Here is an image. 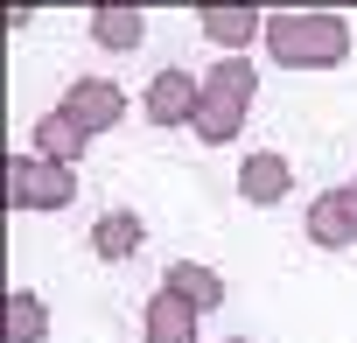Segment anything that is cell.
<instances>
[{
  "instance_id": "10",
  "label": "cell",
  "mask_w": 357,
  "mask_h": 343,
  "mask_svg": "<svg viewBox=\"0 0 357 343\" xmlns=\"http://www.w3.org/2000/svg\"><path fill=\"white\" fill-rule=\"evenodd\" d=\"M161 287H168V294H183L190 308H218V301H225V280H218L211 266H190V259H175V266L161 273Z\"/></svg>"
},
{
  "instance_id": "13",
  "label": "cell",
  "mask_w": 357,
  "mask_h": 343,
  "mask_svg": "<svg viewBox=\"0 0 357 343\" xmlns=\"http://www.w3.org/2000/svg\"><path fill=\"white\" fill-rule=\"evenodd\" d=\"M91 36L105 49H133L147 36V22H140V8H91Z\"/></svg>"
},
{
  "instance_id": "8",
  "label": "cell",
  "mask_w": 357,
  "mask_h": 343,
  "mask_svg": "<svg viewBox=\"0 0 357 343\" xmlns=\"http://www.w3.org/2000/svg\"><path fill=\"white\" fill-rule=\"evenodd\" d=\"M84 140H91V133H84V126H77L63 105H56V112H43V126H36V147H43V161H63V168L84 154Z\"/></svg>"
},
{
  "instance_id": "2",
  "label": "cell",
  "mask_w": 357,
  "mask_h": 343,
  "mask_svg": "<svg viewBox=\"0 0 357 343\" xmlns=\"http://www.w3.org/2000/svg\"><path fill=\"white\" fill-rule=\"evenodd\" d=\"M245 105H252V63H218V77L204 84V105H197V133L218 147V140H231L238 133V119H245Z\"/></svg>"
},
{
  "instance_id": "5",
  "label": "cell",
  "mask_w": 357,
  "mask_h": 343,
  "mask_svg": "<svg viewBox=\"0 0 357 343\" xmlns=\"http://www.w3.org/2000/svg\"><path fill=\"white\" fill-rule=\"evenodd\" d=\"M197 105H204V91H197L190 70H161L154 91H147V119L154 126H183V119H197Z\"/></svg>"
},
{
  "instance_id": "4",
  "label": "cell",
  "mask_w": 357,
  "mask_h": 343,
  "mask_svg": "<svg viewBox=\"0 0 357 343\" xmlns=\"http://www.w3.org/2000/svg\"><path fill=\"white\" fill-rule=\"evenodd\" d=\"M63 112H70L84 133H105V126H119V119H126V91H119V84H105V77H84V84L63 98Z\"/></svg>"
},
{
  "instance_id": "11",
  "label": "cell",
  "mask_w": 357,
  "mask_h": 343,
  "mask_svg": "<svg viewBox=\"0 0 357 343\" xmlns=\"http://www.w3.org/2000/svg\"><path fill=\"white\" fill-rule=\"evenodd\" d=\"M204 36L218 49H245L259 36V8H204Z\"/></svg>"
},
{
  "instance_id": "3",
  "label": "cell",
  "mask_w": 357,
  "mask_h": 343,
  "mask_svg": "<svg viewBox=\"0 0 357 343\" xmlns=\"http://www.w3.org/2000/svg\"><path fill=\"white\" fill-rule=\"evenodd\" d=\"M70 197H77V176L63 161H36V154L8 161V211H56Z\"/></svg>"
},
{
  "instance_id": "12",
  "label": "cell",
  "mask_w": 357,
  "mask_h": 343,
  "mask_svg": "<svg viewBox=\"0 0 357 343\" xmlns=\"http://www.w3.org/2000/svg\"><path fill=\"white\" fill-rule=\"evenodd\" d=\"M91 245H98V259H133L140 252V218L133 211H105L91 224Z\"/></svg>"
},
{
  "instance_id": "14",
  "label": "cell",
  "mask_w": 357,
  "mask_h": 343,
  "mask_svg": "<svg viewBox=\"0 0 357 343\" xmlns=\"http://www.w3.org/2000/svg\"><path fill=\"white\" fill-rule=\"evenodd\" d=\"M8 336H15V343H36V336H43V308H36V294H8Z\"/></svg>"
},
{
  "instance_id": "7",
  "label": "cell",
  "mask_w": 357,
  "mask_h": 343,
  "mask_svg": "<svg viewBox=\"0 0 357 343\" xmlns=\"http://www.w3.org/2000/svg\"><path fill=\"white\" fill-rule=\"evenodd\" d=\"M147 343H197V308L161 287L154 308H147Z\"/></svg>"
},
{
  "instance_id": "6",
  "label": "cell",
  "mask_w": 357,
  "mask_h": 343,
  "mask_svg": "<svg viewBox=\"0 0 357 343\" xmlns=\"http://www.w3.org/2000/svg\"><path fill=\"white\" fill-rule=\"evenodd\" d=\"M350 231H357V190H329V197L308 204V238L315 245H350Z\"/></svg>"
},
{
  "instance_id": "1",
  "label": "cell",
  "mask_w": 357,
  "mask_h": 343,
  "mask_svg": "<svg viewBox=\"0 0 357 343\" xmlns=\"http://www.w3.org/2000/svg\"><path fill=\"white\" fill-rule=\"evenodd\" d=\"M266 43L280 63H336L350 49V29L336 15H280V22H266Z\"/></svg>"
},
{
  "instance_id": "9",
  "label": "cell",
  "mask_w": 357,
  "mask_h": 343,
  "mask_svg": "<svg viewBox=\"0 0 357 343\" xmlns=\"http://www.w3.org/2000/svg\"><path fill=\"white\" fill-rule=\"evenodd\" d=\"M287 183H294V168H287L280 154H252V161H245V176H238L245 204H280V197H287Z\"/></svg>"
}]
</instances>
